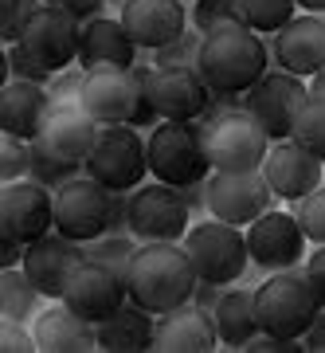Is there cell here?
Segmentation results:
<instances>
[{
	"instance_id": "1",
	"label": "cell",
	"mask_w": 325,
	"mask_h": 353,
	"mask_svg": "<svg viewBox=\"0 0 325 353\" xmlns=\"http://www.w3.org/2000/svg\"><path fill=\"white\" fill-rule=\"evenodd\" d=\"M196 283H200V275L188 259L185 243H141L129 263V275H125L129 299L153 314L192 303Z\"/></svg>"
},
{
	"instance_id": "2",
	"label": "cell",
	"mask_w": 325,
	"mask_h": 353,
	"mask_svg": "<svg viewBox=\"0 0 325 353\" xmlns=\"http://www.w3.org/2000/svg\"><path fill=\"white\" fill-rule=\"evenodd\" d=\"M196 71L216 94H247L259 79L271 71V51L259 32L247 24L239 28H220L212 36H204L200 63Z\"/></svg>"
},
{
	"instance_id": "3",
	"label": "cell",
	"mask_w": 325,
	"mask_h": 353,
	"mask_svg": "<svg viewBox=\"0 0 325 353\" xmlns=\"http://www.w3.org/2000/svg\"><path fill=\"white\" fill-rule=\"evenodd\" d=\"M255 314H259V330L263 334L306 338L313 318L322 314V299H317L306 267L275 271L271 279H263L255 287Z\"/></svg>"
},
{
	"instance_id": "4",
	"label": "cell",
	"mask_w": 325,
	"mask_h": 353,
	"mask_svg": "<svg viewBox=\"0 0 325 353\" xmlns=\"http://www.w3.org/2000/svg\"><path fill=\"white\" fill-rule=\"evenodd\" d=\"M149 173L153 181H165L173 189L196 185L212 176V161L204 150V126L200 122H157L149 130Z\"/></svg>"
},
{
	"instance_id": "5",
	"label": "cell",
	"mask_w": 325,
	"mask_h": 353,
	"mask_svg": "<svg viewBox=\"0 0 325 353\" xmlns=\"http://www.w3.org/2000/svg\"><path fill=\"white\" fill-rule=\"evenodd\" d=\"M87 176L102 181L114 192L118 189L134 192L138 185H145V176H149V145L141 138V130H134L129 122L102 126L87 153Z\"/></svg>"
},
{
	"instance_id": "6",
	"label": "cell",
	"mask_w": 325,
	"mask_h": 353,
	"mask_svg": "<svg viewBox=\"0 0 325 353\" xmlns=\"http://www.w3.org/2000/svg\"><path fill=\"white\" fill-rule=\"evenodd\" d=\"M185 252L196 267V275L208 283H235L247 275L251 252H247V228H235L227 220H200L188 228Z\"/></svg>"
},
{
	"instance_id": "7",
	"label": "cell",
	"mask_w": 325,
	"mask_h": 353,
	"mask_svg": "<svg viewBox=\"0 0 325 353\" xmlns=\"http://www.w3.org/2000/svg\"><path fill=\"white\" fill-rule=\"evenodd\" d=\"M200 126H204V150H208L212 169H220V173L263 169L266 153H271V138L247 110H227L212 122H200Z\"/></svg>"
},
{
	"instance_id": "8",
	"label": "cell",
	"mask_w": 325,
	"mask_h": 353,
	"mask_svg": "<svg viewBox=\"0 0 325 353\" xmlns=\"http://www.w3.org/2000/svg\"><path fill=\"white\" fill-rule=\"evenodd\" d=\"M145 71L149 63L138 59L134 67H94L83 83V110L102 126H122L129 122L138 106L145 102Z\"/></svg>"
},
{
	"instance_id": "9",
	"label": "cell",
	"mask_w": 325,
	"mask_h": 353,
	"mask_svg": "<svg viewBox=\"0 0 325 353\" xmlns=\"http://www.w3.org/2000/svg\"><path fill=\"white\" fill-rule=\"evenodd\" d=\"M192 228V212H188L180 189L153 181V185H138L129 192V232L141 243H180Z\"/></svg>"
},
{
	"instance_id": "10",
	"label": "cell",
	"mask_w": 325,
	"mask_h": 353,
	"mask_svg": "<svg viewBox=\"0 0 325 353\" xmlns=\"http://www.w3.org/2000/svg\"><path fill=\"white\" fill-rule=\"evenodd\" d=\"M306 99H310V83H306V79L271 67V71L243 94V110L266 130L271 141H282V138L294 134V122H298V110L306 106Z\"/></svg>"
},
{
	"instance_id": "11",
	"label": "cell",
	"mask_w": 325,
	"mask_h": 353,
	"mask_svg": "<svg viewBox=\"0 0 325 353\" xmlns=\"http://www.w3.org/2000/svg\"><path fill=\"white\" fill-rule=\"evenodd\" d=\"M110 196L114 189H106L94 176H75L55 189V232H63L67 240L90 243L106 236L110 224Z\"/></svg>"
},
{
	"instance_id": "12",
	"label": "cell",
	"mask_w": 325,
	"mask_h": 353,
	"mask_svg": "<svg viewBox=\"0 0 325 353\" xmlns=\"http://www.w3.org/2000/svg\"><path fill=\"white\" fill-rule=\"evenodd\" d=\"M145 99L161 122H200L212 106V87L196 67H153L145 71Z\"/></svg>"
},
{
	"instance_id": "13",
	"label": "cell",
	"mask_w": 325,
	"mask_h": 353,
	"mask_svg": "<svg viewBox=\"0 0 325 353\" xmlns=\"http://www.w3.org/2000/svg\"><path fill=\"white\" fill-rule=\"evenodd\" d=\"M306 232L294 220V212H282V208H266L255 224H247V252L251 263L275 275V271H290V267L306 263Z\"/></svg>"
},
{
	"instance_id": "14",
	"label": "cell",
	"mask_w": 325,
	"mask_h": 353,
	"mask_svg": "<svg viewBox=\"0 0 325 353\" xmlns=\"http://www.w3.org/2000/svg\"><path fill=\"white\" fill-rule=\"evenodd\" d=\"M20 48L36 55L51 75H59L67 67L78 63V48H83V24L71 12H63L59 4H39V12L28 20Z\"/></svg>"
},
{
	"instance_id": "15",
	"label": "cell",
	"mask_w": 325,
	"mask_h": 353,
	"mask_svg": "<svg viewBox=\"0 0 325 353\" xmlns=\"http://www.w3.org/2000/svg\"><path fill=\"white\" fill-rule=\"evenodd\" d=\"M266 208H275V192L266 185L263 169H247V173H220V169H212V176H208V216L227 220L235 228H247Z\"/></svg>"
},
{
	"instance_id": "16",
	"label": "cell",
	"mask_w": 325,
	"mask_h": 353,
	"mask_svg": "<svg viewBox=\"0 0 325 353\" xmlns=\"http://www.w3.org/2000/svg\"><path fill=\"white\" fill-rule=\"evenodd\" d=\"M0 232L20 236L24 243L55 232V189L39 185L32 176L4 185L0 189Z\"/></svg>"
},
{
	"instance_id": "17",
	"label": "cell",
	"mask_w": 325,
	"mask_h": 353,
	"mask_svg": "<svg viewBox=\"0 0 325 353\" xmlns=\"http://www.w3.org/2000/svg\"><path fill=\"white\" fill-rule=\"evenodd\" d=\"M266 51H271V67L298 79H313L317 71H325V16H294L282 32L266 36Z\"/></svg>"
},
{
	"instance_id": "18",
	"label": "cell",
	"mask_w": 325,
	"mask_h": 353,
	"mask_svg": "<svg viewBox=\"0 0 325 353\" xmlns=\"http://www.w3.org/2000/svg\"><path fill=\"white\" fill-rule=\"evenodd\" d=\"M63 303L71 306L75 314H83L87 322L98 326L102 318H110L114 310H122L129 303V287H125V279L114 267L98 263V259H83L75 267L71 283H67Z\"/></svg>"
},
{
	"instance_id": "19",
	"label": "cell",
	"mask_w": 325,
	"mask_h": 353,
	"mask_svg": "<svg viewBox=\"0 0 325 353\" xmlns=\"http://www.w3.org/2000/svg\"><path fill=\"white\" fill-rule=\"evenodd\" d=\"M83 259H87V248L78 240H67L63 232H48V236H39V240L28 243L24 271L32 275V283L39 287L43 299L63 303L67 283H71V275H75V267Z\"/></svg>"
},
{
	"instance_id": "20",
	"label": "cell",
	"mask_w": 325,
	"mask_h": 353,
	"mask_svg": "<svg viewBox=\"0 0 325 353\" xmlns=\"http://www.w3.org/2000/svg\"><path fill=\"white\" fill-rule=\"evenodd\" d=\"M263 176L271 192H275L278 201H302V196H310L317 185H322L325 176V161L322 157H313L306 145H298L294 138H282V141H271V153H266L263 161Z\"/></svg>"
},
{
	"instance_id": "21",
	"label": "cell",
	"mask_w": 325,
	"mask_h": 353,
	"mask_svg": "<svg viewBox=\"0 0 325 353\" xmlns=\"http://www.w3.org/2000/svg\"><path fill=\"white\" fill-rule=\"evenodd\" d=\"M118 20L141 51H157L188 32L185 0H129L118 12Z\"/></svg>"
},
{
	"instance_id": "22",
	"label": "cell",
	"mask_w": 325,
	"mask_h": 353,
	"mask_svg": "<svg viewBox=\"0 0 325 353\" xmlns=\"http://www.w3.org/2000/svg\"><path fill=\"white\" fill-rule=\"evenodd\" d=\"M102 122H94L87 110H83V102H51V114L43 130H39V145L51 150L55 157L63 161H83L87 165V153L98 138Z\"/></svg>"
},
{
	"instance_id": "23",
	"label": "cell",
	"mask_w": 325,
	"mask_h": 353,
	"mask_svg": "<svg viewBox=\"0 0 325 353\" xmlns=\"http://www.w3.org/2000/svg\"><path fill=\"white\" fill-rule=\"evenodd\" d=\"M153 350H161V353H212V350H220V334H216L212 314L200 310L196 303L165 310L157 318Z\"/></svg>"
},
{
	"instance_id": "24",
	"label": "cell",
	"mask_w": 325,
	"mask_h": 353,
	"mask_svg": "<svg viewBox=\"0 0 325 353\" xmlns=\"http://www.w3.org/2000/svg\"><path fill=\"white\" fill-rule=\"evenodd\" d=\"M51 114V94L39 83H20L8 79L0 87V134H12V138L36 141L43 122Z\"/></svg>"
},
{
	"instance_id": "25",
	"label": "cell",
	"mask_w": 325,
	"mask_h": 353,
	"mask_svg": "<svg viewBox=\"0 0 325 353\" xmlns=\"http://www.w3.org/2000/svg\"><path fill=\"white\" fill-rule=\"evenodd\" d=\"M141 59V48L129 39L125 24L118 16H102L83 24V48H78V67H134Z\"/></svg>"
},
{
	"instance_id": "26",
	"label": "cell",
	"mask_w": 325,
	"mask_h": 353,
	"mask_svg": "<svg viewBox=\"0 0 325 353\" xmlns=\"http://www.w3.org/2000/svg\"><path fill=\"white\" fill-rule=\"evenodd\" d=\"M32 330H36V345L43 353H90V350H98V330H94V322L75 314L67 303L51 306V310H39Z\"/></svg>"
},
{
	"instance_id": "27",
	"label": "cell",
	"mask_w": 325,
	"mask_h": 353,
	"mask_svg": "<svg viewBox=\"0 0 325 353\" xmlns=\"http://www.w3.org/2000/svg\"><path fill=\"white\" fill-rule=\"evenodd\" d=\"M94 330H98V350L145 353V350H153V338H157V318H153V310H145V306H138L129 299L122 310H114L110 318H102Z\"/></svg>"
},
{
	"instance_id": "28",
	"label": "cell",
	"mask_w": 325,
	"mask_h": 353,
	"mask_svg": "<svg viewBox=\"0 0 325 353\" xmlns=\"http://www.w3.org/2000/svg\"><path fill=\"white\" fill-rule=\"evenodd\" d=\"M220 345L227 350H243L255 334H259V314H255V290L251 287H227L224 299L212 310Z\"/></svg>"
},
{
	"instance_id": "29",
	"label": "cell",
	"mask_w": 325,
	"mask_h": 353,
	"mask_svg": "<svg viewBox=\"0 0 325 353\" xmlns=\"http://www.w3.org/2000/svg\"><path fill=\"white\" fill-rule=\"evenodd\" d=\"M39 287L24 267H0V314L12 322H36L39 314Z\"/></svg>"
},
{
	"instance_id": "30",
	"label": "cell",
	"mask_w": 325,
	"mask_h": 353,
	"mask_svg": "<svg viewBox=\"0 0 325 353\" xmlns=\"http://www.w3.org/2000/svg\"><path fill=\"white\" fill-rule=\"evenodd\" d=\"M243 24L259 36H275L298 16V0H239Z\"/></svg>"
},
{
	"instance_id": "31",
	"label": "cell",
	"mask_w": 325,
	"mask_h": 353,
	"mask_svg": "<svg viewBox=\"0 0 325 353\" xmlns=\"http://www.w3.org/2000/svg\"><path fill=\"white\" fill-rule=\"evenodd\" d=\"M87 173V165L83 161H63V157H55L51 150H43L39 141H32V181H39V185H48V189H59V185H67V181H75V176Z\"/></svg>"
},
{
	"instance_id": "32",
	"label": "cell",
	"mask_w": 325,
	"mask_h": 353,
	"mask_svg": "<svg viewBox=\"0 0 325 353\" xmlns=\"http://www.w3.org/2000/svg\"><path fill=\"white\" fill-rule=\"evenodd\" d=\"M87 248V259H98V263L114 267L118 275H129V263H134V255H138L141 240L138 236H98V240L83 243Z\"/></svg>"
},
{
	"instance_id": "33",
	"label": "cell",
	"mask_w": 325,
	"mask_h": 353,
	"mask_svg": "<svg viewBox=\"0 0 325 353\" xmlns=\"http://www.w3.org/2000/svg\"><path fill=\"white\" fill-rule=\"evenodd\" d=\"M290 138L298 141V145H306L313 157L325 161V99H317V94L306 99V106L298 110V122H294V134H290Z\"/></svg>"
},
{
	"instance_id": "34",
	"label": "cell",
	"mask_w": 325,
	"mask_h": 353,
	"mask_svg": "<svg viewBox=\"0 0 325 353\" xmlns=\"http://www.w3.org/2000/svg\"><path fill=\"white\" fill-rule=\"evenodd\" d=\"M243 24V8L239 0H196L192 4V28L212 36L220 28H239Z\"/></svg>"
},
{
	"instance_id": "35",
	"label": "cell",
	"mask_w": 325,
	"mask_h": 353,
	"mask_svg": "<svg viewBox=\"0 0 325 353\" xmlns=\"http://www.w3.org/2000/svg\"><path fill=\"white\" fill-rule=\"evenodd\" d=\"M200 48H204V32L192 28V32H185L180 39L149 51V63L153 67H196L200 63Z\"/></svg>"
},
{
	"instance_id": "36",
	"label": "cell",
	"mask_w": 325,
	"mask_h": 353,
	"mask_svg": "<svg viewBox=\"0 0 325 353\" xmlns=\"http://www.w3.org/2000/svg\"><path fill=\"white\" fill-rule=\"evenodd\" d=\"M294 220L302 224L306 240H310L313 248H322L325 243V185H317L310 196L294 201Z\"/></svg>"
},
{
	"instance_id": "37",
	"label": "cell",
	"mask_w": 325,
	"mask_h": 353,
	"mask_svg": "<svg viewBox=\"0 0 325 353\" xmlns=\"http://www.w3.org/2000/svg\"><path fill=\"white\" fill-rule=\"evenodd\" d=\"M28 173H32V141L4 134V141H0V181L12 185V181H24Z\"/></svg>"
},
{
	"instance_id": "38",
	"label": "cell",
	"mask_w": 325,
	"mask_h": 353,
	"mask_svg": "<svg viewBox=\"0 0 325 353\" xmlns=\"http://www.w3.org/2000/svg\"><path fill=\"white\" fill-rule=\"evenodd\" d=\"M4 75L20 79V83H39V87H48L51 79H55L48 67L39 63L36 55H28L20 43H8V51H4Z\"/></svg>"
},
{
	"instance_id": "39",
	"label": "cell",
	"mask_w": 325,
	"mask_h": 353,
	"mask_svg": "<svg viewBox=\"0 0 325 353\" xmlns=\"http://www.w3.org/2000/svg\"><path fill=\"white\" fill-rule=\"evenodd\" d=\"M43 0H0V36L4 43H20L28 20L39 12Z\"/></svg>"
},
{
	"instance_id": "40",
	"label": "cell",
	"mask_w": 325,
	"mask_h": 353,
	"mask_svg": "<svg viewBox=\"0 0 325 353\" xmlns=\"http://www.w3.org/2000/svg\"><path fill=\"white\" fill-rule=\"evenodd\" d=\"M83 83H87V67H67V71H59V75L48 83V94L51 102H78L83 99Z\"/></svg>"
},
{
	"instance_id": "41",
	"label": "cell",
	"mask_w": 325,
	"mask_h": 353,
	"mask_svg": "<svg viewBox=\"0 0 325 353\" xmlns=\"http://www.w3.org/2000/svg\"><path fill=\"white\" fill-rule=\"evenodd\" d=\"M0 350L4 353H32L36 345V330H28V322H12V318H0Z\"/></svg>"
},
{
	"instance_id": "42",
	"label": "cell",
	"mask_w": 325,
	"mask_h": 353,
	"mask_svg": "<svg viewBox=\"0 0 325 353\" xmlns=\"http://www.w3.org/2000/svg\"><path fill=\"white\" fill-rule=\"evenodd\" d=\"M243 350L247 353H302L306 350V341L302 338H278V334H263V330H259Z\"/></svg>"
},
{
	"instance_id": "43",
	"label": "cell",
	"mask_w": 325,
	"mask_h": 353,
	"mask_svg": "<svg viewBox=\"0 0 325 353\" xmlns=\"http://www.w3.org/2000/svg\"><path fill=\"white\" fill-rule=\"evenodd\" d=\"M106 236H134L129 232V192H114L110 196V224H106Z\"/></svg>"
},
{
	"instance_id": "44",
	"label": "cell",
	"mask_w": 325,
	"mask_h": 353,
	"mask_svg": "<svg viewBox=\"0 0 325 353\" xmlns=\"http://www.w3.org/2000/svg\"><path fill=\"white\" fill-rule=\"evenodd\" d=\"M59 8L63 12H71L78 24H90V20H102L110 4H106V0H59Z\"/></svg>"
},
{
	"instance_id": "45",
	"label": "cell",
	"mask_w": 325,
	"mask_h": 353,
	"mask_svg": "<svg viewBox=\"0 0 325 353\" xmlns=\"http://www.w3.org/2000/svg\"><path fill=\"white\" fill-rule=\"evenodd\" d=\"M302 267H306V275H310L313 290H317V299H322V306H325V243L322 248H313Z\"/></svg>"
},
{
	"instance_id": "46",
	"label": "cell",
	"mask_w": 325,
	"mask_h": 353,
	"mask_svg": "<svg viewBox=\"0 0 325 353\" xmlns=\"http://www.w3.org/2000/svg\"><path fill=\"white\" fill-rule=\"evenodd\" d=\"M24 255H28V243L20 236L0 232V267H24Z\"/></svg>"
},
{
	"instance_id": "47",
	"label": "cell",
	"mask_w": 325,
	"mask_h": 353,
	"mask_svg": "<svg viewBox=\"0 0 325 353\" xmlns=\"http://www.w3.org/2000/svg\"><path fill=\"white\" fill-rule=\"evenodd\" d=\"M224 290H227V283H208V279H200V283H196V290H192V303L200 306V310H208V314H212L216 303L224 299Z\"/></svg>"
},
{
	"instance_id": "48",
	"label": "cell",
	"mask_w": 325,
	"mask_h": 353,
	"mask_svg": "<svg viewBox=\"0 0 325 353\" xmlns=\"http://www.w3.org/2000/svg\"><path fill=\"white\" fill-rule=\"evenodd\" d=\"M180 196H185V204H188V212H192V216H204V212H208V181L185 185V189H180Z\"/></svg>"
},
{
	"instance_id": "49",
	"label": "cell",
	"mask_w": 325,
	"mask_h": 353,
	"mask_svg": "<svg viewBox=\"0 0 325 353\" xmlns=\"http://www.w3.org/2000/svg\"><path fill=\"white\" fill-rule=\"evenodd\" d=\"M302 341H306V350L310 353H325V306H322V314L313 318V326L306 330V338Z\"/></svg>"
},
{
	"instance_id": "50",
	"label": "cell",
	"mask_w": 325,
	"mask_h": 353,
	"mask_svg": "<svg viewBox=\"0 0 325 353\" xmlns=\"http://www.w3.org/2000/svg\"><path fill=\"white\" fill-rule=\"evenodd\" d=\"M302 12H313V16H325V0H298Z\"/></svg>"
},
{
	"instance_id": "51",
	"label": "cell",
	"mask_w": 325,
	"mask_h": 353,
	"mask_svg": "<svg viewBox=\"0 0 325 353\" xmlns=\"http://www.w3.org/2000/svg\"><path fill=\"white\" fill-rule=\"evenodd\" d=\"M310 94H317V99H325V71H317V75L310 79Z\"/></svg>"
},
{
	"instance_id": "52",
	"label": "cell",
	"mask_w": 325,
	"mask_h": 353,
	"mask_svg": "<svg viewBox=\"0 0 325 353\" xmlns=\"http://www.w3.org/2000/svg\"><path fill=\"white\" fill-rule=\"evenodd\" d=\"M106 4H110V8H118V12H122L125 4H129V0H106Z\"/></svg>"
},
{
	"instance_id": "53",
	"label": "cell",
	"mask_w": 325,
	"mask_h": 353,
	"mask_svg": "<svg viewBox=\"0 0 325 353\" xmlns=\"http://www.w3.org/2000/svg\"><path fill=\"white\" fill-rule=\"evenodd\" d=\"M43 4H59V0H43Z\"/></svg>"
}]
</instances>
